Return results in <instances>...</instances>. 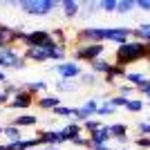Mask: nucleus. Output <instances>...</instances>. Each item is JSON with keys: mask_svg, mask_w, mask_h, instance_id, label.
I'll list each match as a JSON object with an SVG mask.
<instances>
[{"mask_svg": "<svg viewBox=\"0 0 150 150\" xmlns=\"http://www.w3.org/2000/svg\"><path fill=\"white\" fill-rule=\"evenodd\" d=\"M18 27H9V25H0V50H9L16 38Z\"/></svg>", "mask_w": 150, "mask_h": 150, "instance_id": "4468645a", "label": "nucleus"}, {"mask_svg": "<svg viewBox=\"0 0 150 150\" xmlns=\"http://www.w3.org/2000/svg\"><path fill=\"white\" fill-rule=\"evenodd\" d=\"M125 74H128V72H125V67H119V65H114V67L110 69V74L103 76V79H105L108 85H112V88H119V85H123Z\"/></svg>", "mask_w": 150, "mask_h": 150, "instance_id": "f8f14e48", "label": "nucleus"}, {"mask_svg": "<svg viewBox=\"0 0 150 150\" xmlns=\"http://www.w3.org/2000/svg\"><path fill=\"white\" fill-rule=\"evenodd\" d=\"M18 7L29 16H50L58 7V0H20Z\"/></svg>", "mask_w": 150, "mask_h": 150, "instance_id": "f03ea898", "label": "nucleus"}, {"mask_svg": "<svg viewBox=\"0 0 150 150\" xmlns=\"http://www.w3.org/2000/svg\"><path fill=\"white\" fill-rule=\"evenodd\" d=\"M38 137V144L43 146H61V137H58V130H40L36 132Z\"/></svg>", "mask_w": 150, "mask_h": 150, "instance_id": "2eb2a0df", "label": "nucleus"}, {"mask_svg": "<svg viewBox=\"0 0 150 150\" xmlns=\"http://www.w3.org/2000/svg\"><path fill=\"white\" fill-rule=\"evenodd\" d=\"M150 56V45L148 43H141V40H128V43L119 45L114 50V65L119 67H125L130 63H137V61H148Z\"/></svg>", "mask_w": 150, "mask_h": 150, "instance_id": "f257e3e1", "label": "nucleus"}, {"mask_svg": "<svg viewBox=\"0 0 150 150\" xmlns=\"http://www.w3.org/2000/svg\"><path fill=\"white\" fill-rule=\"evenodd\" d=\"M79 134H83V125H81V123H74V121H72V123H65L61 130H58L61 144H65V141H69V144H72Z\"/></svg>", "mask_w": 150, "mask_h": 150, "instance_id": "1a4fd4ad", "label": "nucleus"}, {"mask_svg": "<svg viewBox=\"0 0 150 150\" xmlns=\"http://www.w3.org/2000/svg\"><path fill=\"white\" fill-rule=\"evenodd\" d=\"M134 146H137V148H144V150H150V137H141V134H139V137L134 139Z\"/></svg>", "mask_w": 150, "mask_h": 150, "instance_id": "72a5a7b5", "label": "nucleus"}, {"mask_svg": "<svg viewBox=\"0 0 150 150\" xmlns=\"http://www.w3.org/2000/svg\"><path fill=\"white\" fill-rule=\"evenodd\" d=\"M54 72H56L58 76H61L63 81H72V79H81V74H83V69H81V65L76 61H63V63H58V65H54Z\"/></svg>", "mask_w": 150, "mask_h": 150, "instance_id": "20e7f679", "label": "nucleus"}, {"mask_svg": "<svg viewBox=\"0 0 150 150\" xmlns=\"http://www.w3.org/2000/svg\"><path fill=\"white\" fill-rule=\"evenodd\" d=\"M99 128H103V123H101V119H88L85 123H83V130L88 132H94V130H99Z\"/></svg>", "mask_w": 150, "mask_h": 150, "instance_id": "c756f323", "label": "nucleus"}, {"mask_svg": "<svg viewBox=\"0 0 150 150\" xmlns=\"http://www.w3.org/2000/svg\"><path fill=\"white\" fill-rule=\"evenodd\" d=\"M148 63H150V56H148Z\"/></svg>", "mask_w": 150, "mask_h": 150, "instance_id": "c03bdc74", "label": "nucleus"}, {"mask_svg": "<svg viewBox=\"0 0 150 150\" xmlns=\"http://www.w3.org/2000/svg\"><path fill=\"white\" fill-rule=\"evenodd\" d=\"M2 137L7 139V144H18V141H23V132H20V128H16V125H2Z\"/></svg>", "mask_w": 150, "mask_h": 150, "instance_id": "a211bd4d", "label": "nucleus"}, {"mask_svg": "<svg viewBox=\"0 0 150 150\" xmlns=\"http://www.w3.org/2000/svg\"><path fill=\"white\" fill-rule=\"evenodd\" d=\"M148 105H150V96H148Z\"/></svg>", "mask_w": 150, "mask_h": 150, "instance_id": "79ce46f5", "label": "nucleus"}, {"mask_svg": "<svg viewBox=\"0 0 150 150\" xmlns=\"http://www.w3.org/2000/svg\"><path fill=\"white\" fill-rule=\"evenodd\" d=\"M5 83H7V74L0 69V85H5Z\"/></svg>", "mask_w": 150, "mask_h": 150, "instance_id": "e433bc0d", "label": "nucleus"}, {"mask_svg": "<svg viewBox=\"0 0 150 150\" xmlns=\"http://www.w3.org/2000/svg\"><path fill=\"white\" fill-rule=\"evenodd\" d=\"M81 85L94 88V85H96V74H94V72H83L81 74Z\"/></svg>", "mask_w": 150, "mask_h": 150, "instance_id": "cd10ccee", "label": "nucleus"}, {"mask_svg": "<svg viewBox=\"0 0 150 150\" xmlns=\"http://www.w3.org/2000/svg\"><path fill=\"white\" fill-rule=\"evenodd\" d=\"M137 92H139V94H144V96H150V79H148V81H146L144 85L137 90Z\"/></svg>", "mask_w": 150, "mask_h": 150, "instance_id": "c9c22d12", "label": "nucleus"}, {"mask_svg": "<svg viewBox=\"0 0 150 150\" xmlns=\"http://www.w3.org/2000/svg\"><path fill=\"white\" fill-rule=\"evenodd\" d=\"M96 110H99V101L96 99H88L81 108H76V114H74V123H85L90 117H96Z\"/></svg>", "mask_w": 150, "mask_h": 150, "instance_id": "6e6552de", "label": "nucleus"}, {"mask_svg": "<svg viewBox=\"0 0 150 150\" xmlns=\"http://www.w3.org/2000/svg\"><path fill=\"white\" fill-rule=\"evenodd\" d=\"M0 134H2V125H0Z\"/></svg>", "mask_w": 150, "mask_h": 150, "instance_id": "a19ab883", "label": "nucleus"}, {"mask_svg": "<svg viewBox=\"0 0 150 150\" xmlns=\"http://www.w3.org/2000/svg\"><path fill=\"white\" fill-rule=\"evenodd\" d=\"M148 123H150V117H148Z\"/></svg>", "mask_w": 150, "mask_h": 150, "instance_id": "37998d69", "label": "nucleus"}, {"mask_svg": "<svg viewBox=\"0 0 150 150\" xmlns=\"http://www.w3.org/2000/svg\"><path fill=\"white\" fill-rule=\"evenodd\" d=\"M36 105L40 108V110H54V108L61 105V99H58L56 94H45V96L36 99Z\"/></svg>", "mask_w": 150, "mask_h": 150, "instance_id": "6ab92c4d", "label": "nucleus"}, {"mask_svg": "<svg viewBox=\"0 0 150 150\" xmlns=\"http://www.w3.org/2000/svg\"><path fill=\"white\" fill-rule=\"evenodd\" d=\"M144 105H146V103H144L141 99H130L128 103H125V110H128V112H132V114H139L141 110H144Z\"/></svg>", "mask_w": 150, "mask_h": 150, "instance_id": "5701e85b", "label": "nucleus"}, {"mask_svg": "<svg viewBox=\"0 0 150 150\" xmlns=\"http://www.w3.org/2000/svg\"><path fill=\"white\" fill-rule=\"evenodd\" d=\"M132 38V29L130 27H105V40L108 43H114L117 47L123 43H128Z\"/></svg>", "mask_w": 150, "mask_h": 150, "instance_id": "423d86ee", "label": "nucleus"}, {"mask_svg": "<svg viewBox=\"0 0 150 150\" xmlns=\"http://www.w3.org/2000/svg\"><path fill=\"white\" fill-rule=\"evenodd\" d=\"M43 150H58V146H45Z\"/></svg>", "mask_w": 150, "mask_h": 150, "instance_id": "58836bf2", "label": "nucleus"}, {"mask_svg": "<svg viewBox=\"0 0 150 150\" xmlns=\"http://www.w3.org/2000/svg\"><path fill=\"white\" fill-rule=\"evenodd\" d=\"M105 45H76L74 47V61L76 63H94L96 58H103Z\"/></svg>", "mask_w": 150, "mask_h": 150, "instance_id": "7ed1b4c3", "label": "nucleus"}, {"mask_svg": "<svg viewBox=\"0 0 150 150\" xmlns=\"http://www.w3.org/2000/svg\"><path fill=\"white\" fill-rule=\"evenodd\" d=\"M137 2V9H141V11H150V0H134Z\"/></svg>", "mask_w": 150, "mask_h": 150, "instance_id": "f704fd0d", "label": "nucleus"}, {"mask_svg": "<svg viewBox=\"0 0 150 150\" xmlns=\"http://www.w3.org/2000/svg\"><path fill=\"white\" fill-rule=\"evenodd\" d=\"M92 150H112L110 146H96V148H92Z\"/></svg>", "mask_w": 150, "mask_h": 150, "instance_id": "4c0bfd02", "label": "nucleus"}, {"mask_svg": "<svg viewBox=\"0 0 150 150\" xmlns=\"http://www.w3.org/2000/svg\"><path fill=\"white\" fill-rule=\"evenodd\" d=\"M52 54H54V50H45V47H29L27 54H25V61L47 63V61H52Z\"/></svg>", "mask_w": 150, "mask_h": 150, "instance_id": "9d476101", "label": "nucleus"}, {"mask_svg": "<svg viewBox=\"0 0 150 150\" xmlns=\"http://www.w3.org/2000/svg\"><path fill=\"white\" fill-rule=\"evenodd\" d=\"M117 2H119V0H99V9L112 13V11H117Z\"/></svg>", "mask_w": 150, "mask_h": 150, "instance_id": "c85d7f7f", "label": "nucleus"}, {"mask_svg": "<svg viewBox=\"0 0 150 150\" xmlns=\"http://www.w3.org/2000/svg\"><path fill=\"white\" fill-rule=\"evenodd\" d=\"M58 7H61V11H63V16H65V18H76V16H79V13H81V2H76V0H61V2H58Z\"/></svg>", "mask_w": 150, "mask_h": 150, "instance_id": "ddd939ff", "label": "nucleus"}, {"mask_svg": "<svg viewBox=\"0 0 150 150\" xmlns=\"http://www.w3.org/2000/svg\"><path fill=\"white\" fill-rule=\"evenodd\" d=\"M56 90L58 92H74L76 90V83H72V81H56Z\"/></svg>", "mask_w": 150, "mask_h": 150, "instance_id": "2f4dec72", "label": "nucleus"}, {"mask_svg": "<svg viewBox=\"0 0 150 150\" xmlns=\"http://www.w3.org/2000/svg\"><path fill=\"white\" fill-rule=\"evenodd\" d=\"M146 81H148V76H146L144 72H128V74H125V83L132 85L134 90H139Z\"/></svg>", "mask_w": 150, "mask_h": 150, "instance_id": "412c9836", "label": "nucleus"}, {"mask_svg": "<svg viewBox=\"0 0 150 150\" xmlns=\"http://www.w3.org/2000/svg\"><path fill=\"white\" fill-rule=\"evenodd\" d=\"M11 125H16V128H34V125H38V117L31 112H23L18 117H13Z\"/></svg>", "mask_w": 150, "mask_h": 150, "instance_id": "dca6fc26", "label": "nucleus"}, {"mask_svg": "<svg viewBox=\"0 0 150 150\" xmlns=\"http://www.w3.org/2000/svg\"><path fill=\"white\" fill-rule=\"evenodd\" d=\"M72 146H76V148H88L92 150V144H90V137H88V132H83V134H79V137L72 141Z\"/></svg>", "mask_w": 150, "mask_h": 150, "instance_id": "bb28decb", "label": "nucleus"}, {"mask_svg": "<svg viewBox=\"0 0 150 150\" xmlns=\"http://www.w3.org/2000/svg\"><path fill=\"white\" fill-rule=\"evenodd\" d=\"M117 150H128V148H117Z\"/></svg>", "mask_w": 150, "mask_h": 150, "instance_id": "ea45409f", "label": "nucleus"}, {"mask_svg": "<svg viewBox=\"0 0 150 150\" xmlns=\"http://www.w3.org/2000/svg\"><path fill=\"white\" fill-rule=\"evenodd\" d=\"M117 90H119V94H121V96H125V99H132V94L137 92V90L132 88V85H128V83H123V85H119V88H117Z\"/></svg>", "mask_w": 150, "mask_h": 150, "instance_id": "473e14b6", "label": "nucleus"}, {"mask_svg": "<svg viewBox=\"0 0 150 150\" xmlns=\"http://www.w3.org/2000/svg\"><path fill=\"white\" fill-rule=\"evenodd\" d=\"M52 112L56 114V117H72V119H74V114H76V108H67V105H58V108H54V110H52Z\"/></svg>", "mask_w": 150, "mask_h": 150, "instance_id": "a878e982", "label": "nucleus"}, {"mask_svg": "<svg viewBox=\"0 0 150 150\" xmlns=\"http://www.w3.org/2000/svg\"><path fill=\"white\" fill-rule=\"evenodd\" d=\"M130 99H125V96H121V94H114V96H108L105 103H110V105L117 110V108H125V103H128Z\"/></svg>", "mask_w": 150, "mask_h": 150, "instance_id": "393cba45", "label": "nucleus"}, {"mask_svg": "<svg viewBox=\"0 0 150 150\" xmlns=\"http://www.w3.org/2000/svg\"><path fill=\"white\" fill-rule=\"evenodd\" d=\"M114 112H117V110H114V108L110 105V103H105V101H103V103H99L96 117H110V114H114Z\"/></svg>", "mask_w": 150, "mask_h": 150, "instance_id": "7c9ffc66", "label": "nucleus"}, {"mask_svg": "<svg viewBox=\"0 0 150 150\" xmlns=\"http://www.w3.org/2000/svg\"><path fill=\"white\" fill-rule=\"evenodd\" d=\"M88 137H90L92 148H96V146H108L110 141H112V134H110V130H108V125H103V128H99V130L90 132Z\"/></svg>", "mask_w": 150, "mask_h": 150, "instance_id": "9b49d317", "label": "nucleus"}, {"mask_svg": "<svg viewBox=\"0 0 150 150\" xmlns=\"http://www.w3.org/2000/svg\"><path fill=\"white\" fill-rule=\"evenodd\" d=\"M132 9H137V2H134V0H119V2H117V11L119 13H130Z\"/></svg>", "mask_w": 150, "mask_h": 150, "instance_id": "b1692460", "label": "nucleus"}, {"mask_svg": "<svg viewBox=\"0 0 150 150\" xmlns=\"http://www.w3.org/2000/svg\"><path fill=\"white\" fill-rule=\"evenodd\" d=\"M34 103H36V99H34L29 92L20 90L18 94H13L11 99H9V103H7V110H29Z\"/></svg>", "mask_w": 150, "mask_h": 150, "instance_id": "0eeeda50", "label": "nucleus"}, {"mask_svg": "<svg viewBox=\"0 0 150 150\" xmlns=\"http://www.w3.org/2000/svg\"><path fill=\"white\" fill-rule=\"evenodd\" d=\"M23 90L29 92L34 99H38V94H43L45 90H47V81H27L25 85H23Z\"/></svg>", "mask_w": 150, "mask_h": 150, "instance_id": "aec40b11", "label": "nucleus"}, {"mask_svg": "<svg viewBox=\"0 0 150 150\" xmlns=\"http://www.w3.org/2000/svg\"><path fill=\"white\" fill-rule=\"evenodd\" d=\"M90 67H92V72L96 76H108L110 74V69L114 67V61H108V58H96L94 63H90Z\"/></svg>", "mask_w": 150, "mask_h": 150, "instance_id": "f3484780", "label": "nucleus"}, {"mask_svg": "<svg viewBox=\"0 0 150 150\" xmlns=\"http://www.w3.org/2000/svg\"><path fill=\"white\" fill-rule=\"evenodd\" d=\"M27 61L13 54V50H0V69H25Z\"/></svg>", "mask_w": 150, "mask_h": 150, "instance_id": "39448f33", "label": "nucleus"}, {"mask_svg": "<svg viewBox=\"0 0 150 150\" xmlns=\"http://www.w3.org/2000/svg\"><path fill=\"white\" fill-rule=\"evenodd\" d=\"M108 130H110L112 139H121V137H128V125H125V123H112V125H108Z\"/></svg>", "mask_w": 150, "mask_h": 150, "instance_id": "4be33fe9", "label": "nucleus"}]
</instances>
